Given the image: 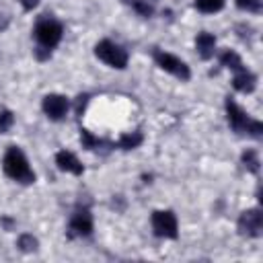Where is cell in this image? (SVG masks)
<instances>
[{
    "label": "cell",
    "mask_w": 263,
    "mask_h": 263,
    "mask_svg": "<svg viewBox=\"0 0 263 263\" xmlns=\"http://www.w3.org/2000/svg\"><path fill=\"white\" fill-rule=\"evenodd\" d=\"M226 119H228V125L236 132V134H249L253 138H261V132H263V123L259 119H253L249 117V113H245L236 101H232L230 97L226 99Z\"/></svg>",
    "instance_id": "obj_2"
},
{
    "label": "cell",
    "mask_w": 263,
    "mask_h": 263,
    "mask_svg": "<svg viewBox=\"0 0 263 263\" xmlns=\"http://www.w3.org/2000/svg\"><path fill=\"white\" fill-rule=\"evenodd\" d=\"M21 4H23L25 10H33V8L39 4V0H21Z\"/></svg>",
    "instance_id": "obj_22"
},
{
    "label": "cell",
    "mask_w": 263,
    "mask_h": 263,
    "mask_svg": "<svg viewBox=\"0 0 263 263\" xmlns=\"http://www.w3.org/2000/svg\"><path fill=\"white\" fill-rule=\"evenodd\" d=\"M14 125V113L8 109H0V134H6Z\"/></svg>",
    "instance_id": "obj_20"
},
{
    "label": "cell",
    "mask_w": 263,
    "mask_h": 263,
    "mask_svg": "<svg viewBox=\"0 0 263 263\" xmlns=\"http://www.w3.org/2000/svg\"><path fill=\"white\" fill-rule=\"evenodd\" d=\"M242 164H245V168L247 171H251V173H259V154L255 152V150H245L242 152Z\"/></svg>",
    "instance_id": "obj_16"
},
{
    "label": "cell",
    "mask_w": 263,
    "mask_h": 263,
    "mask_svg": "<svg viewBox=\"0 0 263 263\" xmlns=\"http://www.w3.org/2000/svg\"><path fill=\"white\" fill-rule=\"evenodd\" d=\"M236 6L247 12H261V0H236Z\"/></svg>",
    "instance_id": "obj_21"
},
{
    "label": "cell",
    "mask_w": 263,
    "mask_h": 263,
    "mask_svg": "<svg viewBox=\"0 0 263 263\" xmlns=\"http://www.w3.org/2000/svg\"><path fill=\"white\" fill-rule=\"evenodd\" d=\"M16 245H18V249L25 251V253H33V251H37V247H39V242H37V238H35L33 234H21Z\"/></svg>",
    "instance_id": "obj_18"
},
{
    "label": "cell",
    "mask_w": 263,
    "mask_h": 263,
    "mask_svg": "<svg viewBox=\"0 0 263 263\" xmlns=\"http://www.w3.org/2000/svg\"><path fill=\"white\" fill-rule=\"evenodd\" d=\"M154 62H156V66H158L160 70H164V72H168V74H173V76H177V78H181V80H189V78H191L189 66H187L181 58H177V55H173V53H168V51L156 49V51H154Z\"/></svg>",
    "instance_id": "obj_5"
},
{
    "label": "cell",
    "mask_w": 263,
    "mask_h": 263,
    "mask_svg": "<svg viewBox=\"0 0 263 263\" xmlns=\"http://www.w3.org/2000/svg\"><path fill=\"white\" fill-rule=\"evenodd\" d=\"M80 142H82V148H86V150H95V148H99V146L105 144L103 140H99L97 136H92V134L86 132V129L80 132Z\"/></svg>",
    "instance_id": "obj_17"
},
{
    "label": "cell",
    "mask_w": 263,
    "mask_h": 263,
    "mask_svg": "<svg viewBox=\"0 0 263 263\" xmlns=\"http://www.w3.org/2000/svg\"><path fill=\"white\" fill-rule=\"evenodd\" d=\"M125 2L132 4V8L142 16H152V12H154V8H152V4H148V0H125Z\"/></svg>",
    "instance_id": "obj_19"
},
{
    "label": "cell",
    "mask_w": 263,
    "mask_h": 263,
    "mask_svg": "<svg viewBox=\"0 0 263 263\" xmlns=\"http://www.w3.org/2000/svg\"><path fill=\"white\" fill-rule=\"evenodd\" d=\"M224 2L226 0H195V8L199 12H205V14H212V12H218L224 8Z\"/></svg>",
    "instance_id": "obj_15"
},
{
    "label": "cell",
    "mask_w": 263,
    "mask_h": 263,
    "mask_svg": "<svg viewBox=\"0 0 263 263\" xmlns=\"http://www.w3.org/2000/svg\"><path fill=\"white\" fill-rule=\"evenodd\" d=\"M220 64H222L224 68H228V70H234V72L240 70V68H245L240 55H238L236 51H232V49H224V51L220 53Z\"/></svg>",
    "instance_id": "obj_14"
},
{
    "label": "cell",
    "mask_w": 263,
    "mask_h": 263,
    "mask_svg": "<svg viewBox=\"0 0 263 263\" xmlns=\"http://www.w3.org/2000/svg\"><path fill=\"white\" fill-rule=\"evenodd\" d=\"M195 49L203 60H210L214 55V51H216V37L212 33H208V31H201L195 37Z\"/></svg>",
    "instance_id": "obj_12"
},
{
    "label": "cell",
    "mask_w": 263,
    "mask_h": 263,
    "mask_svg": "<svg viewBox=\"0 0 263 263\" xmlns=\"http://www.w3.org/2000/svg\"><path fill=\"white\" fill-rule=\"evenodd\" d=\"M2 166H4V173H6L10 179H14V181H18V183H23V185H29V183L35 181V173H33V168L29 166L27 156H25L23 150L16 148V146H10V148L6 150L4 160H2Z\"/></svg>",
    "instance_id": "obj_3"
},
{
    "label": "cell",
    "mask_w": 263,
    "mask_h": 263,
    "mask_svg": "<svg viewBox=\"0 0 263 263\" xmlns=\"http://www.w3.org/2000/svg\"><path fill=\"white\" fill-rule=\"evenodd\" d=\"M33 35H35V41H37V58L39 60H45L51 55V49L62 41V35H64V27L60 21L43 14L37 23H35V29H33Z\"/></svg>",
    "instance_id": "obj_1"
},
{
    "label": "cell",
    "mask_w": 263,
    "mask_h": 263,
    "mask_svg": "<svg viewBox=\"0 0 263 263\" xmlns=\"http://www.w3.org/2000/svg\"><path fill=\"white\" fill-rule=\"evenodd\" d=\"M238 232L242 236H249V238H255L261 234L263 230V214L259 208H251V210H245L240 216H238Z\"/></svg>",
    "instance_id": "obj_8"
},
{
    "label": "cell",
    "mask_w": 263,
    "mask_h": 263,
    "mask_svg": "<svg viewBox=\"0 0 263 263\" xmlns=\"http://www.w3.org/2000/svg\"><path fill=\"white\" fill-rule=\"evenodd\" d=\"M142 140H144V136L140 134V132H132V134H123L115 144H111L113 148H121V150H134V148H138L140 144H142Z\"/></svg>",
    "instance_id": "obj_13"
},
{
    "label": "cell",
    "mask_w": 263,
    "mask_h": 263,
    "mask_svg": "<svg viewBox=\"0 0 263 263\" xmlns=\"http://www.w3.org/2000/svg\"><path fill=\"white\" fill-rule=\"evenodd\" d=\"M90 232H92V214L88 212V208L74 210L68 222V234L74 238H86L90 236Z\"/></svg>",
    "instance_id": "obj_7"
},
{
    "label": "cell",
    "mask_w": 263,
    "mask_h": 263,
    "mask_svg": "<svg viewBox=\"0 0 263 263\" xmlns=\"http://www.w3.org/2000/svg\"><path fill=\"white\" fill-rule=\"evenodd\" d=\"M6 25H8V21H6V18H0V31L6 29Z\"/></svg>",
    "instance_id": "obj_23"
},
{
    "label": "cell",
    "mask_w": 263,
    "mask_h": 263,
    "mask_svg": "<svg viewBox=\"0 0 263 263\" xmlns=\"http://www.w3.org/2000/svg\"><path fill=\"white\" fill-rule=\"evenodd\" d=\"M41 107H43V113H45L49 119L60 121V119H64V117L68 115L70 103H68V99H66L64 95L51 92V95H45V97H43Z\"/></svg>",
    "instance_id": "obj_9"
},
{
    "label": "cell",
    "mask_w": 263,
    "mask_h": 263,
    "mask_svg": "<svg viewBox=\"0 0 263 263\" xmlns=\"http://www.w3.org/2000/svg\"><path fill=\"white\" fill-rule=\"evenodd\" d=\"M232 86L238 90V92H253L255 90V86H257V76L251 72V70H247V68H240V70H236L234 72V80H232Z\"/></svg>",
    "instance_id": "obj_11"
},
{
    "label": "cell",
    "mask_w": 263,
    "mask_h": 263,
    "mask_svg": "<svg viewBox=\"0 0 263 263\" xmlns=\"http://www.w3.org/2000/svg\"><path fill=\"white\" fill-rule=\"evenodd\" d=\"M55 164H58L60 171H66V173H72V175H82L84 173L82 162L70 150H60L55 154Z\"/></svg>",
    "instance_id": "obj_10"
},
{
    "label": "cell",
    "mask_w": 263,
    "mask_h": 263,
    "mask_svg": "<svg viewBox=\"0 0 263 263\" xmlns=\"http://www.w3.org/2000/svg\"><path fill=\"white\" fill-rule=\"evenodd\" d=\"M152 230L160 238H177V234H179L177 216L171 210H156V212H152Z\"/></svg>",
    "instance_id": "obj_6"
},
{
    "label": "cell",
    "mask_w": 263,
    "mask_h": 263,
    "mask_svg": "<svg viewBox=\"0 0 263 263\" xmlns=\"http://www.w3.org/2000/svg\"><path fill=\"white\" fill-rule=\"evenodd\" d=\"M95 55L101 62H105L107 66L117 68V70H123L127 66V51L121 45H117V43H113L109 39H103V41H99L95 45Z\"/></svg>",
    "instance_id": "obj_4"
}]
</instances>
